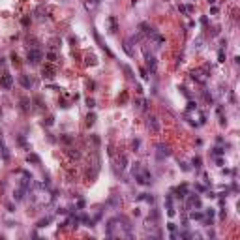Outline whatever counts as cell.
<instances>
[{
    "instance_id": "6da1fadb",
    "label": "cell",
    "mask_w": 240,
    "mask_h": 240,
    "mask_svg": "<svg viewBox=\"0 0 240 240\" xmlns=\"http://www.w3.org/2000/svg\"><path fill=\"white\" fill-rule=\"evenodd\" d=\"M133 176H135V182L141 184V186H150L152 184V173L148 171V169H145V167H141Z\"/></svg>"
},
{
    "instance_id": "7a4b0ae2",
    "label": "cell",
    "mask_w": 240,
    "mask_h": 240,
    "mask_svg": "<svg viewBox=\"0 0 240 240\" xmlns=\"http://www.w3.org/2000/svg\"><path fill=\"white\" fill-rule=\"evenodd\" d=\"M41 60H43V53H41V49H38V47L28 49V54H26V62H28V64L38 66Z\"/></svg>"
},
{
    "instance_id": "3957f363",
    "label": "cell",
    "mask_w": 240,
    "mask_h": 240,
    "mask_svg": "<svg viewBox=\"0 0 240 240\" xmlns=\"http://www.w3.org/2000/svg\"><path fill=\"white\" fill-rule=\"evenodd\" d=\"M192 79L195 81V83H199V84H204L208 81V68H195V69H192Z\"/></svg>"
},
{
    "instance_id": "277c9868",
    "label": "cell",
    "mask_w": 240,
    "mask_h": 240,
    "mask_svg": "<svg viewBox=\"0 0 240 240\" xmlns=\"http://www.w3.org/2000/svg\"><path fill=\"white\" fill-rule=\"evenodd\" d=\"M156 156H158V160L169 158V156H171V146H169V145H163V143L156 145Z\"/></svg>"
},
{
    "instance_id": "5b68a950",
    "label": "cell",
    "mask_w": 240,
    "mask_h": 240,
    "mask_svg": "<svg viewBox=\"0 0 240 240\" xmlns=\"http://www.w3.org/2000/svg\"><path fill=\"white\" fill-rule=\"evenodd\" d=\"M41 77H43V79H47V81H53L54 77H56V68L51 66V64L43 66V69H41Z\"/></svg>"
},
{
    "instance_id": "8992f818",
    "label": "cell",
    "mask_w": 240,
    "mask_h": 240,
    "mask_svg": "<svg viewBox=\"0 0 240 240\" xmlns=\"http://www.w3.org/2000/svg\"><path fill=\"white\" fill-rule=\"evenodd\" d=\"M186 199H188V208H201V197L197 193H188Z\"/></svg>"
},
{
    "instance_id": "52a82bcc",
    "label": "cell",
    "mask_w": 240,
    "mask_h": 240,
    "mask_svg": "<svg viewBox=\"0 0 240 240\" xmlns=\"http://www.w3.org/2000/svg\"><path fill=\"white\" fill-rule=\"evenodd\" d=\"M0 86H2L4 90H11V86H13V77L10 73L4 72V75L0 77Z\"/></svg>"
},
{
    "instance_id": "ba28073f",
    "label": "cell",
    "mask_w": 240,
    "mask_h": 240,
    "mask_svg": "<svg viewBox=\"0 0 240 240\" xmlns=\"http://www.w3.org/2000/svg\"><path fill=\"white\" fill-rule=\"evenodd\" d=\"M146 128L150 130V131H154V133H158L160 131V120L154 116V115H150V116H148V120H146Z\"/></svg>"
},
{
    "instance_id": "9c48e42d",
    "label": "cell",
    "mask_w": 240,
    "mask_h": 240,
    "mask_svg": "<svg viewBox=\"0 0 240 240\" xmlns=\"http://www.w3.org/2000/svg\"><path fill=\"white\" fill-rule=\"evenodd\" d=\"M145 58H146V72L156 73V69H158V62H156V58H154L152 54H146Z\"/></svg>"
},
{
    "instance_id": "30bf717a",
    "label": "cell",
    "mask_w": 240,
    "mask_h": 240,
    "mask_svg": "<svg viewBox=\"0 0 240 240\" xmlns=\"http://www.w3.org/2000/svg\"><path fill=\"white\" fill-rule=\"evenodd\" d=\"M19 84H21V86H23V88H26V90H30L32 88V84H34V81L30 79V75H19Z\"/></svg>"
},
{
    "instance_id": "8fae6325",
    "label": "cell",
    "mask_w": 240,
    "mask_h": 240,
    "mask_svg": "<svg viewBox=\"0 0 240 240\" xmlns=\"http://www.w3.org/2000/svg\"><path fill=\"white\" fill-rule=\"evenodd\" d=\"M26 189L25 188H21L17 186V189H13V201H25V197H26Z\"/></svg>"
},
{
    "instance_id": "7c38bea8",
    "label": "cell",
    "mask_w": 240,
    "mask_h": 240,
    "mask_svg": "<svg viewBox=\"0 0 240 240\" xmlns=\"http://www.w3.org/2000/svg\"><path fill=\"white\" fill-rule=\"evenodd\" d=\"M107 26H109V32L111 34H116V30H118V21H116L115 15L107 17Z\"/></svg>"
},
{
    "instance_id": "4fadbf2b",
    "label": "cell",
    "mask_w": 240,
    "mask_h": 240,
    "mask_svg": "<svg viewBox=\"0 0 240 240\" xmlns=\"http://www.w3.org/2000/svg\"><path fill=\"white\" fill-rule=\"evenodd\" d=\"M188 189H189V188H188V184H180L178 188L174 189V193H176V197H178V199H186V195L189 193Z\"/></svg>"
},
{
    "instance_id": "5bb4252c",
    "label": "cell",
    "mask_w": 240,
    "mask_h": 240,
    "mask_svg": "<svg viewBox=\"0 0 240 240\" xmlns=\"http://www.w3.org/2000/svg\"><path fill=\"white\" fill-rule=\"evenodd\" d=\"M165 208H167V216L169 218H173L176 212H174V206H173V197L171 195H167L165 197Z\"/></svg>"
},
{
    "instance_id": "9a60e30c",
    "label": "cell",
    "mask_w": 240,
    "mask_h": 240,
    "mask_svg": "<svg viewBox=\"0 0 240 240\" xmlns=\"http://www.w3.org/2000/svg\"><path fill=\"white\" fill-rule=\"evenodd\" d=\"M0 154H2V160L4 161H10V152H8V146L4 145L2 137H0Z\"/></svg>"
},
{
    "instance_id": "2e32d148",
    "label": "cell",
    "mask_w": 240,
    "mask_h": 240,
    "mask_svg": "<svg viewBox=\"0 0 240 240\" xmlns=\"http://www.w3.org/2000/svg\"><path fill=\"white\" fill-rule=\"evenodd\" d=\"M98 64V58H96V54H84V66H96Z\"/></svg>"
},
{
    "instance_id": "e0dca14e",
    "label": "cell",
    "mask_w": 240,
    "mask_h": 240,
    "mask_svg": "<svg viewBox=\"0 0 240 240\" xmlns=\"http://www.w3.org/2000/svg\"><path fill=\"white\" fill-rule=\"evenodd\" d=\"M26 161H28V163H32V165H40V163H41L40 156H38V154H34V152H30V154L26 156Z\"/></svg>"
},
{
    "instance_id": "ac0fdd59",
    "label": "cell",
    "mask_w": 240,
    "mask_h": 240,
    "mask_svg": "<svg viewBox=\"0 0 240 240\" xmlns=\"http://www.w3.org/2000/svg\"><path fill=\"white\" fill-rule=\"evenodd\" d=\"M135 107L139 111H146L148 109V101L145 100V98H139V100H135Z\"/></svg>"
},
{
    "instance_id": "d6986e66",
    "label": "cell",
    "mask_w": 240,
    "mask_h": 240,
    "mask_svg": "<svg viewBox=\"0 0 240 240\" xmlns=\"http://www.w3.org/2000/svg\"><path fill=\"white\" fill-rule=\"evenodd\" d=\"M30 105H32V103H30V100H28V98H21V109H23L25 113L30 111Z\"/></svg>"
},
{
    "instance_id": "ffe728a7",
    "label": "cell",
    "mask_w": 240,
    "mask_h": 240,
    "mask_svg": "<svg viewBox=\"0 0 240 240\" xmlns=\"http://www.w3.org/2000/svg\"><path fill=\"white\" fill-rule=\"evenodd\" d=\"M122 47H124V51H126V54H128V56H133V49H131V41L130 40H126Z\"/></svg>"
},
{
    "instance_id": "44dd1931",
    "label": "cell",
    "mask_w": 240,
    "mask_h": 240,
    "mask_svg": "<svg viewBox=\"0 0 240 240\" xmlns=\"http://www.w3.org/2000/svg\"><path fill=\"white\" fill-rule=\"evenodd\" d=\"M189 218H192V220H203V212H201L199 208H197V210L192 208V212H189Z\"/></svg>"
},
{
    "instance_id": "7402d4cb",
    "label": "cell",
    "mask_w": 240,
    "mask_h": 240,
    "mask_svg": "<svg viewBox=\"0 0 240 240\" xmlns=\"http://www.w3.org/2000/svg\"><path fill=\"white\" fill-rule=\"evenodd\" d=\"M137 199H139V201H145V203H150V204L154 203V197H152V195H148V193H141V195L137 197Z\"/></svg>"
},
{
    "instance_id": "603a6c76",
    "label": "cell",
    "mask_w": 240,
    "mask_h": 240,
    "mask_svg": "<svg viewBox=\"0 0 240 240\" xmlns=\"http://www.w3.org/2000/svg\"><path fill=\"white\" fill-rule=\"evenodd\" d=\"M118 167H120V171H124V169L128 167V158H126V156H120L118 158Z\"/></svg>"
},
{
    "instance_id": "cb8c5ba5",
    "label": "cell",
    "mask_w": 240,
    "mask_h": 240,
    "mask_svg": "<svg viewBox=\"0 0 240 240\" xmlns=\"http://www.w3.org/2000/svg\"><path fill=\"white\" fill-rule=\"evenodd\" d=\"M218 116H220V124H221V126L227 124V118L223 116V107H218Z\"/></svg>"
},
{
    "instance_id": "d4e9b609",
    "label": "cell",
    "mask_w": 240,
    "mask_h": 240,
    "mask_svg": "<svg viewBox=\"0 0 240 240\" xmlns=\"http://www.w3.org/2000/svg\"><path fill=\"white\" fill-rule=\"evenodd\" d=\"M47 58H49V62H56V60H58V54H56V51H49Z\"/></svg>"
},
{
    "instance_id": "484cf974",
    "label": "cell",
    "mask_w": 240,
    "mask_h": 240,
    "mask_svg": "<svg viewBox=\"0 0 240 240\" xmlns=\"http://www.w3.org/2000/svg\"><path fill=\"white\" fill-rule=\"evenodd\" d=\"M96 122V115H94V113H88V115H86V126H92Z\"/></svg>"
},
{
    "instance_id": "4316f807",
    "label": "cell",
    "mask_w": 240,
    "mask_h": 240,
    "mask_svg": "<svg viewBox=\"0 0 240 240\" xmlns=\"http://www.w3.org/2000/svg\"><path fill=\"white\" fill-rule=\"evenodd\" d=\"M43 126H47V128H51V126L54 124V116H47V118H43V122H41Z\"/></svg>"
},
{
    "instance_id": "83f0119b",
    "label": "cell",
    "mask_w": 240,
    "mask_h": 240,
    "mask_svg": "<svg viewBox=\"0 0 240 240\" xmlns=\"http://www.w3.org/2000/svg\"><path fill=\"white\" fill-rule=\"evenodd\" d=\"M68 154H69L72 158H79V156H81V152L77 150V148H68Z\"/></svg>"
},
{
    "instance_id": "f1b7e54d",
    "label": "cell",
    "mask_w": 240,
    "mask_h": 240,
    "mask_svg": "<svg viewBox=\"0 0 240 240\" xmlns=\"http://www.w3.org/2000/svg\"><path fill=\"white\" fill-rule=\"evenodd\" d=\"M218 62H225V49L220 47V51H218Z\"/></svg>"
},
{
    "instance_id": "f546056e",
    "label": "cell",
    "mask_w": 240,
    "mask_h": 240,
    "mask_svg": "<svg viewBox=\"0 0 240 240\" xmlns=\"http://www.w3.org/2000/svg\"><path fill=\"white\" fill-rule=\"evenodd\" d=\"M49 223H51V218H43V220L38 221V227H47Z\"/></svg>"
},
{
    "instance_id": "4dcf8cb0",
    "label": "cell",
    "mask_w": 240,
    "mask_h": 240,
    "mask_svg": "<svg viewBox=\"0 0 240 240\" xmlns=\"http://www.w3.org/2000/svg\"><path fill=\"white\" fill-rule=\"evenodd\" d=\"M201 163H203V161H201V158H199V156H195V158L192 160V165H193L195 169H199V167H201Z\"/></svg>"
},
{
    "instance_id": "1f68e13d",
    "label": "cell",
    "mask_w": 240,
    "mask_h": 240,
    "mask_svg": "<svg viewBox=\"0 0 240 240\" xmlns=\"http://www.w3.org/2000/svg\"><path fill=\"white\" fill-rule=\"evenodd\" d=\"M124 72H126V75H128V79H135V75H133V72H131L130 66H124Z\"/></svg>"
},
{
    "instance_id": "d6a6232c",
    "label": "cell",
    "mask_w": 240,
    "mask_h": 240,
    "mask_svg": "<svg viewBox=\"0 0 240 240\" xmlns=\"http://www.w3.org/2000/svg\"><path fill=\"white\" fill-rule=\"evenodd\" d=\"M178 165H180L182 171H186V173H188V171H192V167H189V165L186 163V161H178Z\"/></svg>"
},
{
    "instance_id": "836d02e7",
    "label": "cell",
    "mask_w": 240,
    "mask_h": 240,
    "mask_svg": "<svg viewBox=\"0 0 240 240\" xmlns=\"http://www.w3.org/2000/svg\"><path fill=\"white\" fill-rule=\"evenodd\" d=\"M178 11L186 15V13H189V8H188V6H184V4H178Z\"/></svg>"
},
{
    "instance_id": "e575fe53",
    "label": "cell",
    "mask_w": 240,
    "mask_h": 240,
    "mask_svg": "<svg viewBox=\"0 0 240 240\" xmlns=\"http://www.w3.org/2000/svg\"><path fill=\"white\" fill-rule=\"evenodd\" d=\"M223 154H225V150H223L221 146H216L214 148V156H223Z\"/></svg>"
},
{
    "instance_id": "d590c367",
    "label": "cell",
    "mask_w": 240,
    "mask_h": 240,
    "mask_svg": "<svg viewBox=\"0 0 240 240\" xmlns=\"http://www.w3.org/2000/svg\"><path fill=\"white\" fill-rule=\"evenodd\" d=\"M86 107H88V109H94V107H96L94 98H88V100H86Z\"/></svg>"
},
{
    "instance_id": "8d00e7d4",
    "label": "cell",
    "mask_w": 240,
    "mask_h": 240,
    "mask_svg": "<svg viewBox=\"0 0 240 240\" xmlns=\"http://www.w3.org/2000/svg\"><path fill=\"white\" fill-rule=\"evenodd\" d=\"M195 109H197V103L189 100V101H188V109H186V111H195Z\"/></svg>"
},
{
    "instance_id": "74e56055",
    "label": "cell",
    "mask_w": 240,
    "mask_h": 240,
    "mask_svg": "<svg viewBox=\"0 0 240 240\" xmlns=\"http://www.w3.org/2000/svg\"><path fill=\"white\" fill-rule=\"evenodd\" d=\"M139 146H141V141H139V139H133V141H131V148H133V150H137Z\"/></svg>"
},
{
    "instance_id": "f35d334b",
    "label": "cell",
    "mask_w": 240,
    "mask_h": 240,
    "mask_svg": "<svg viewBox=\"0 0 240 240\" xmlns=\"http://www.w3.org/2000/svg\"><path fill=\"white\" fill-rule=\"evenodd\" d=\"M118 101H120V103H126V101H128V92H122V96L118 98Z\"/></svg>"
},
{
    "instance_id": "ab89813d",
    "label": "cell",
    "mask_w": 240,
    "mask_h": 240,
    "mask_svg": "<svg viewBox=\"0 0 240 240\" xmlns=\"http://www.w3.org/2000/svg\"><path fill=\"white\" fill-rule=\"evenodd\" d=\"M139 72H141V77H143L145 81H148V72H146V69H145V68H141Z\"/></svg>"
},
{
    "instance_id": "60d3db41",
    "label": "cell",
    "mask_w": 240,
    "mask_h": 240,
    "mask_svg": "<svg viewBox=\"0 0 240 240\" xmlns=\"http://www.w3.org/2000/svg\"><path fill=\"white\" fill-rule=\"evenodd\" d=\"M178 90H182V94H184V96L188 98V100H189V98H192V94H189V92H188V88H186V86H180Z\"/></svg>"
},
{
    "instance_id": "b9f144b4",
    "label": "cell",
    "mask_w": 240,
    "mask_h": 240,
    "mask_svg": "<svg viewBox=\"0 0 240 240\" xmlns=\"http://www.w3.org/2000/svg\"><path fill=\"white\" fill-rule=\"evenodd\" d=\"M167 229L171 231V233H174V231H176V225H174L173 221H169V223H167Z\"/></svg>"
},
{
    "instance_id": "7bdbcfd3",
    "label": "cell",
    "mask_w": 240,
    "mask_h": 240,
    "mask_svg": "<svg viewBox=\"0 0 240 240\" xmlns=\"http://www.w3.org/2000/svg\"><path fill=\"white\" fill-rule=\"evenodd\" d=\"M201 43H203V40L197 38V41H193V47H195V49H201Z\"/></svg>"
},
{
    "instance_id": "ee69618b",
    "label": "cell",
    "mask_w": 240,
    "mask_h": 240,
    "mask_svg": "<svg viewBox=\"0 0 240 240\" xmlns=\"http://www.w3.org/2000/svg\"><path fill=\"white\" fill-rule=\"evenodd\" d=\"M195 189L197 192H206V188H204L203 184H195Z\"/></svg>"
},
{
    "instance_id": "f6af8a7d",
    "label": "cell",
    "mask_w": 240,
    "mask_h": 240,
    "mask_svg": "<svg viewBox=\"0 0 240 240\" xmlns=\"http://www.w3.org/2000/svg\"><path fill=\"white\" fill-rule=\"evenodd\" d=\"M21 23H23V26H28V25H30V17H23Z\"/></svg>"
},
{
    "instance_id": "bcb514c9",
    "label": "cell",
    "mask_w": 240,
    "mask_h": 240,
    "mask_svg": "<svg viewBox=\"0 0 240 240\" xmlns=\"http://www.w3.org/2000/svg\"><path fill=\"white\" fill-rule=\"evenodd\" d=\"M11 62H13V64H19V56H17L15 53L11 54Z\"/></svg>"
},
{
    "instance_id": "7dc6e473",
    "label": "cell",
    "mask_w": 240,
    "mask_h": 240,
    "mask_svg": "<svg viewBox=\"0 0 240 240\" xmlns=\"http://www.w3.org/2000/svg\"><path fill=\"white\" fill-rule=\"evenodd\" d=\"M6 208H8L10 212H15V206H13V203H8V204H6Z\"/></svg>"
},
{
    "instance_id": "c3c4849f",
    "label": "cell",
    "mask_w": 240,
    "mask_h": 240,
    "mask_svg": "<svg viewBox=\"0 0 240 240\" xmlns=\"http://www.w3.org/2000/svg\"><path fill=\"white\" fill-rule=\"evenodd\" d=\"M225 218H227V212H225V210H221V212H220V220H225Z\"/></svg>"
},
{
    "instance_id": "681fc988",
    "label": "cell",
    "mask_w": 240,
    "mask_h": 240,
    "mask_svg": "<svg viewBox=\"0 0 240 240\" xmlns=\"http://www.w3.org/2000/svg\"><path fill=\"white\" fill-rule=\"evenodd\" d=\"M77 208L83 210V208H84V201H79V203H77Z\"/></svg>"
},
{
    "instance_id": "f907efd6",
    "label": "cell",
    "mask_w": 240,
    "mask_h": 240,
    "mask_svg": "<svg viewBox=\"0 0 240 240\" xmlns=\"http://www.w3.org/2000/svg\"><path fill=\"white\" fill-rule=\"evenodd\" d=\"M210 13H212V15H216V13H218V8H216V6H212V8H210Z\"/></svg>"
},
{
    "instance_id": "816d5d0a",
    "label": "cell",
    "mask_w": 240,
    "mask_h": 240,
    "mask_svg": "<svg viewBox=\"0 0 240 240\" xmlns=\"http://www.w3.org/2000/svg\"><path fill=\"white\" fill-rule=\"evenodd\" d=\"M0 137H2V131H0Z\"/></svg>"
}]
</instances>
